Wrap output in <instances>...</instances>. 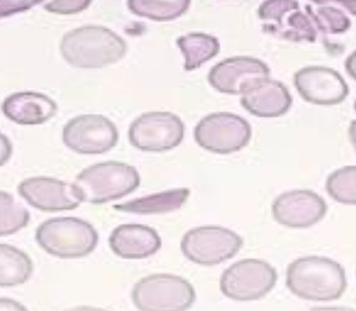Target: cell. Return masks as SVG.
Wrapping results in <instances>:
<instances>
[{
    "label": "cell",
    "instance_id": "cell-16",
    "mask_svg": "<svg viewBox=\"0 0 356 311\" xmlns=\"http://www.w3.org/2000/svg\"><path fill=\"white\" fill-rule=\"evenodd\" d=\"M111 249L115 255L127 260H141L152 257L161 249L162 240L157 232L142 224H123L110 236Z\"/></svg>",
    "mask_w": 356,
    "mask_h": 311
},
{
    "label": "cell",
    "instance_id": "cell-18",
    "mask_svg": "<svg viewBox=\"0 0 356 311\" xmlns=\"http://www.w3.org/2000/svg\"><path fill=\"white\" fill-rule=\"evenodd\" d=\"M57 110L55 101L40 93H15L3 103L5 116L22 125H42L53 118Z\"/></svg>",
    "mask_w": 356,
    "mask_h": 311
},
{
    "label": "cell",
    "instance_id": "cell-9",
    "mask_svg": "<svg viewBox=\"0 0 356 311\" xmlns=\"http://www.w3.org/2000/svg\"><path fill=\"white\" fill-rule=\"evenodd\" d=\"M184 123L174 113L149 112L131 123L129 138L138 150L161 152L177 147L184 139Z\"/></svg>",
    "mask_w": 356,
    "mask_h": 311
},
{
    "label": "cell",
    "instance_id": "cell-27",
    "mask_svg": "<svg viewBox=\"0 0 356 311\" xmlns=\"http://www.w3.org/2000/svg\"><path fill=\"white\" fill-rule=\"evenodd\" d=\"M38 3L37 1L28 0H0V19L20 12L28 11Z\"/></svg>",
    "mask_w": 356,
    "mask_h": 311
},
{
    "label": "cell",
    "instance_id": "cell-13",
    "mask_svg": "<svg viewBox=\"0 0 356 311\" xmlns=\"http://www.w3.org/2000/svg\"><path fill=\"white\" fill-rule=\"evenodd\" d=\"M328 206L318 193L296 189L281 193L273 204L275 221L289 228H308L326 216Z\"/></svg>",
    "mask_w": 356,
    "mask_h": 311
},
{
    "label": "cell",
    "instance_id": "cell-23",
    "mask_svg": "<svg viewBox=\"0 0 356 311\" xmlns=\"http://www.w3.org/2000/svg\"><path fill=\"white\" fill-rule=\"evenodd\" d=\"M306 12L314 26L324 35H339L347 32L351 20L347 14L332 3H314L306 5Z\"/></svg>",
    "mask_w": 356,
    "mask_h": 311
},
{
    "label": "cell",
    "instance_id": "cell-4",
    "mask_svg": "<svg viewBox=\"0 0 356 311\" xmlns=\"http://www.w3.org/2000/svg\"><path fill=\"white\" fill-rule=\"evenodd\" d=\"M39 246L54 257L78 259L92 253L99 236L94 226L78 218H53L43 222L36 230Z\"/></svg>",
    "mask_w": 356,
    "mask_h": 311
},
{
    "label": "cell",
    "instance_id": "cell-5",
    "mask_svg": "<svg viewBox=\"0 0 356 311\" xmlns=\"http://www.w3.org/2000/svg\"><path fill=\"white\" fill-rule=\"evenodd\" d=\"M195 288L184 278L156 273L134 286L131 298L140 311H187L195 302Z\"/></svg>",
    "mask_w": 356,
    "mask_h": 311
},
{
    "label": "cell",
    "instance_id": "cell-10",
    "mask_svg": "<svg viewBox=\"0 0 356 311\" xmlns=\"http://www.w3.org/2000/svg\"><path fill=\"white\" fill-rule=\"evenodd\" d=\"M259 18L264 32L292 42H314L316 30L298 1L271 0L259 8Z\"/></svg>",
    "mask_w": 356,
    "mask_h": 311
},
{
    "label": "cell",
    "instance_id": "cell-6",
    "mask_svg": "<svg viewBox=\"0 0 356 311\" xmlns=\"http://www.w3.org/2000/svg\"><path fill=\"white\" fill-rule=\"evenodd\" d=\"M243 239L222 226H200L188 230L181 241V250L191 262L215 266L230 260L240 251Z\"/></svg>",
    "mask_w": 356,
    "mask_h": 311
},
{
    "label": "cell",
    "instance_id": "cell-31",
    "mask_svg": "<svg viewBox=\"0 0 356 311\" xmlns=\"http://www.w3.org/2000/svg\"><path fill=\"white\" fill-rule=\"evenodd\" d=\"M65 311H108L104 310L102 308H98V307H92V306H79L75 307V308L69 309V310Z\"/></svg>",
    "mask_w": 356,
    "mask_h": 311
},
{
    "label": "cell",
    "instance_id": "cell-28",
    "mask_svg": "<svg viewBox=\"0 0 356 311\" xmlns=\"http://www.w3.org/2000/svg\"><path fill=\"white\" fill-rule=\"evenodd\" d=\"M13 147L8 137L0 133V166H5L11 158Z\"/></svg>",
    "mask_w": 356,
    "mask_h": 311
},
{
    "label": "cell",
    "instance_id": "cell-2",
    "mask_svg": "<svg viewBox=\"0 0 356 311\" xmlns=\"http://www.w3.org/2000/svg\"><path fill=\"white\" fill-rule=\"evenodd\" d=\"M127 45L110 29L84 26L67 33L60 43L65 61L77 69H101L118 63L127 54Z\"/></svg>",
    "mask_w": 356,
    "mask_h": 311
},
{
    "label": "cell",
    "instance_id": "cell-26",
    "mask_svg": "<svg viewBox=\"0 0 356 311\" xmlns=\"http://www.w3.org/2000/svg\"><path fill=\"white\" fill-rule=\"evenodd\" d=\"M90 1L86 0H58L47 3L44 9L56 14H76L90 7Z\"/></svg>",
    "mask_w": 356,
    "mask_h": 311
},
{
    "label": "cell",
    "instance_id": "cell-7",
    "mask_svg": "<svg viewBox=\"0 0 356 311\" xmlns=\"http://www.w3.org/2000/svg\"><path fill=\"white\" fill-rule=\"evenodd\" d=\"M277 273L275 267L258 259H245L228 267L220 279V289L238 302L264 298L275 287Z\"/></svg>",
    "mask_w": 356,
    "mask_h": 311
},
{
    "label": "cell",
    "instance_id": "cell-11",
    "mask_svg": "<svg viewBox=\"0 0 356 311\" xmlns=\"http://www.w3.org/2000/svg\"><path fill=\"white\" fill-rule=\"evenodd\" d=\"M63 142L82 154H100L112 150L119 139L116 125L102 115H81L65 125Z\"/></svg>",
    "mask_w": 356,
    "mask_h": 311
},
{
    "label": "cell",
    "instance_id": "cell-12",
    "mask_svg": "<svg viewBox=\"0 0 356 311\" xmlns=\"http://www.w3.org/2000/svg\"><path fill=\"white\" fill-rule=\"evenodd\" d=\"M269 76L270 69L260 59L236 56L213 65L209 74V81L223 94L244 95Z\"/></svg>",
    "mask_w": 356,
    "mask_h": 311
},
{
    "label": "cell",
    "instance_id": "cell-1",
    "mask_svg": "<svg viewBox=\"0 0 356 311\" xmlns=\"http://www.w3.org/2000/svg\"><path fill=\"white\" fill-rule=\"evenodd\" d=\"M286 284L294 296L302 300L329 302L343 296L347 278L339 263L326 257L308 255L288 266Z\"/></svg>",
    "mask_w": 356,
    "mask_h": 311
},
{
    "label": "cell",
    "instance_id": "cell-30",
    "mask_svg": "<svg viewBox=\"0 0 356 311\" xmlns=\"http://www.w3.org/2000/svg\"><path fill=\"white\" fill-rule=\"evenodd\" d=\"M310 311H355L350 307L343 306H327V307H314Z\"/></svg>",
    "mask_w": 356,
    "mask_h": 311
},
{
    "label": "cell",
    "instance_id": "cell-21",
    "mask_svg": "<svg viewBox=\"0 0 356 311\" xmlns=\"http://www.w3.org/2000/svg\"><path fill=\"white\" fill-rule=\"evenodd\" d=\"M177 45L184 56L186 71L199 69L217 56L221 47L217 37L205 33H189L179 37Z\"/></svg>",
    "mask_w": 356,
    "mask_h": 311
},
{
    "label": "cell",
    "instance_id": "cell-15",
    "mask_svg": "<svg viewBox=\"0 0 356 311\" xmlns=\"http://www.w3.org/2000/svg\"><path fill=\"white\" fill-rule=\"evenodd\" d=\"M293 80L300 97L318 106H335L349 94L345 79L330 67H302L294 74Z\"/></svg>",
    "mask_w": 356,
    "mask_h": 311
},
{
    "label": "cell",
    "instance_id": "cell-17",
    "mask_svg": "<svg viewBox=\"0 0 356 311\" xmlns=\"http://www.w3.org/2000/svg\"><path fill=\"white\" fill-rule=\"evenodd\" d=\"M241 104L254 116L275 118L283 116L289 111L292 97L281 81L267 78L242 95Z\"/></svg>",
    "mask_w": 356,
    "mask_h": 311
},
{
    "label": "cell",
    "instance_id": "cell-24",
    "mask_svg": "<svg viewBox=\"0 0 356 311\" xmlns=\"http://www.w3.org/2000/svg\"><path fill=\"white\" fill-rule=\"evenodd\" d=\"M30 213L15 198L0 191V237L16 234L30 222Z\"/></svg>",
    "mask_w": 356,
    "mask_h": 311
},
{
    "label": "cell",
    "instance_id": "cell-3",
    "mask_svg": "<svg viewBox=\"0 0 356 311\" xmlns=\"http://www.w3.org/2000/svg\"><path fill=\"white\" fill-rule=\"evenodd\" d=\"M74 185L77 187L82 202L104 204L135 191L140 185V175L129 164L102 162L82 170Z\"/></svg>",
    "mask_w": 356,
    "mask_h": 311
},
{
    "label": "cell",
    "instance_id": "cell-25",
    "mask_svg": "<svg viewBox=\"0 0 356 311\" xmlns=\"http://www.w3.org/2000/svg\"><path fill=\"white\" fill-rule=\"evenodd\" d=\"M326 189L329 196L339 203L355 205V166H345L333 172L327 179Z\"/></svg>",
    "mask_w": 356,
    "mask_h": 311
},
{
    "label": "cell",
    "instance_id": "cell-14",
    "mask_svg": "<svg viewBox=\"0 0 356 311\" xmlns=\"http://www.w3.org/2000/svg\"><path fill=\"white\" fill-rule=\"evenodd\" d=\"M18 193L35 209L51 213L72 211L82 203L75 185L49 177L26 179L18 185Z\"/></svg>",
    "mask_w": 356,
    "mask_h": 311
},
{
    "label": "cell",
    "instance_id": "cell-19",
    "mask_svg": "<svg viewBox=\"0 0 356 311\" xmlns=\"http://www.w3.org/2000/svg\"><path fill=\"white\" fill-rule=\"evenodd\" d=\"M191 189L186 187L170 189L131 200L127 203L117 204L114 209L134 215H158L178 211L186 203Z\"/></svg>",
    "mask_w": 356,
    "mask_h": 311
},
{
    "label": "cell",
    "instance_id": "cell-8",
    "mask_svg": "<svg viewBox=\"0 0 356 311\" xmlns=\"http://www.w3.org/2000/svg\"><path fill=\"white\" fill-rule=\"evenodd\" d=\"M252 129L248 121L232 113H213L201 119L195 129V142L215 154L238 152L250 141Z\"/></svg>",
    "mask_w": 356,
    "mask_h": 311
},
{
    "label": "cell",
    "instance_id": "cell-29",
    "mask_svg": "<svg viewBox=\"0 0 356 311\" xmlns=\"http://www.w3.org/2000/svg\"><path fill=\"white\" fill-rule=\"evenodd\" d=\"M0 311H29L26 306L9 298H0Z\"/></svg>",
    "mask_w": 356,
    "mask_h": 311
},
{
    "label": "cell",
    "instance_id": "cell-20",
    "mask_svg": "<svg viewBox=\"0 0 356 311\" xmlns=\"http://www.w3.org/2000/svg\"><path fill=\"white\" fill-rule=\"evenodd\" d=\"M34 271L31 257L17 247L0 244V287L26 283Z\"/></svg>",
    "mask_w": 356,
    "mask_h": 311
},
{
    "label": "cell",
    "instance_id": "cell-22",
    "mask_svg": "<svg viewBox=\"0 0 356 311\" xmlns=\"http://www.w3.org/2000/svg\"><path fill=\"white\" fill-rule=\"evenodd\" d=\"M191 3L188 0H131L127 7L131 13L155 22H170L186 13Z\"/></svg>",
    "mask_w": 356,
    "mask_h": 311
}]
</instances>
